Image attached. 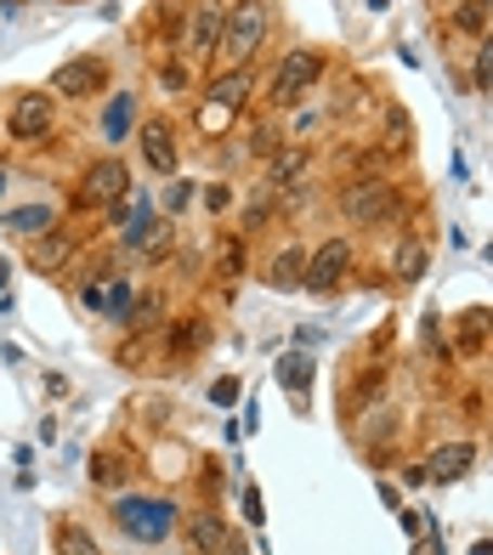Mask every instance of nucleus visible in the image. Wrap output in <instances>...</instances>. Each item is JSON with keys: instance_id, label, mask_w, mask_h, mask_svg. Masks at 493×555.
Wrapping results in <instances>:
<instances>
[{"instance_id": "obj_1", "label": "nucleus", "mask_w": 493, "mask_h": 555, "mask_svg": "<svg viewBox=\"0 0 493 555\" xmlns=\"http://www.w3.org/2000/svg\"><path fill=\"white\" fill-rule=\"evenodd\" d=\"M267 40V0H233L228 7V23H221V46L216 57H228L233 68H244Z\"/></svg>"}, {"instance_id": "obj_2", "label": "nucleus", "mask_w": 493, "mask_h": 555, "mask_svg": "<svg viewBox=\"0 0 493 555\" xmlns=\"http://www.w3.org/2000/svg\"><path fill=\"white\" fill-rule=\"evenodd\" d=\"M403 210V193L386 182V176H363V182H352L347 193H340V216L358 221V227H380Z\"/></svg>"}, {"instance_id": "obj_3", "label": "nucleus", "mask_w": 493, "mask_h": 555, "mask_svg": "<svg viewBox=\"0 0 493 555\" xmlns=\"http://www.w3.org/2000/svg\"><path fill=\"white\" fill-rule=\"evenodd\" d=\"M114 521L126 527L131 539L159 544L170 527H177V504H170V499H137V493H126V499L114 504Z\"/></svg>"}, {"instance_id": "obj_4", "label": "nucleus", "mask_w": 493, "mask_h": 555, "mask_svg": "<svg viewBox=\"0 0 493 555\" xmlns=\"http://www.w3.org/2000/svg\"><path fill=\"white\" fill-rule=\"evenodd\" d=\"M347 272H352V244L329 238V244H317V256H307V278H301V284L312 295H329V289H340V278H347Z\"/></svg>"}, {"instance_id": "obj_5", "label": "nucleus", "mask_w": 493, "mask_h": 555, "mask_svg": "<svg viewBox=\"0 0 493 555\" xmlns=\"http://www.w3.org/2000/svg\"><path fill=\"white\" fill-rule=\"evenodd\" d=\"M317 74H324V57H317V52H307V46H301V52H284V63H278V74H273V103L289 108L295 96L317 80Z\"/></svg>"}, {"instance_id": "obj_6", "label": "nucleus", "mask_w": 493, "mask_h": 555, "mask_svg": "<svg viewBox=\"0 0 493 555\" xmlns=\"http://www.w3.org/2000/svg\"><path fill=\"white\" fill-rule=\"evenodd\" d=\"M126 188H131L126 165H119V159H96V165L86 170V182H80V205H119V198H126Z\"/></svg>"}, {"instance_id": "obj_7", "label": "nucleus", "mask_w": 493, "mask_h": 555, "mask_svg": "<svg viewBox=\"0 0 493 555\" xmlns=\"http://www.w3.org/2000/svg\"><path fill=\"white\" fill-rule=\"evenodd\" d=\"M187 550H193V555H244L238 533H233L221 516H210V511L187 521Z\"/></svg>"}, {"instance_id": "obj_8", "label": "nucleus", "mask_w": 493, "mask_h": 555, "mask_svg": "<svg viewBox=\"0 0 493 555\" xmlns=\"http://www.w3.org/2000/svg\"><path fill=\"white\" fill-rule=\"evenodd\" d=\"M103 80H108V63L103 57H74V63H63L52 74V91L57 96H91Z\"/></svg>"}, {"instance_id": "obj_9", "label": "nucleus", "mask_w": 493, "mask_h": 555, "mask_svg": "<svg viewBox=\"0 0 493 555\" xmlns=\"http://www.w3.org/2000/svg\"><path fill=\"white\" fill-rule=\"evenodd\" d=\"M52 131V96H17L12 103V137H23V142H35V137H46Z\"/></svg>"}, {"instance_id": "obj_10", "label": "nucleus", "mask_w": 493, "mask_h": 555, "mask_svg": "<svg viewBox=\"0 0 493 555\" xmlns=\"http://www.w3.org/2000/svg\"><path fill=\"white\" fill-rule=\"evenodd\" d=\"M142 159L154 165L159 176L177 170V131H170V119H147L142 125Z\"/></svg>"}, {"instance_id": "obj_11", "label": "nucleus", "mask_w": 493, "mask_h": 555, "mask_svg": "<svg viewBox=\"0 0 493 555\" xmlns=\"http://www.w3.org/2000/svg\"><path fill=\"white\" fill-rule=\"evenodd\" d=\"M221 23H228V7L221 0H199V12H193V57H216L221 46Z\"/></svg>"}, {"instance_id": "obj_12", "label": "nucleus", "mask_w": 493, "mask_h": 555, "mask_svg": "<svg viewBox=\"0 0 493 555\" xmlns=\"http://www.w3.org/2000/svg\"><path fill=\"white\" fill-rule=\"evenodd\" d=\"M74 256V233H46L40 244H29V267L35 272H57Z\"/></svg>"}, {"instance_id": "obj_13", "label": "nucleus", "mask_w": 493, "mask_h": 555, "mask_svg": "<svg viewBox=\"0 0 493 555\" xmlns=\"http://www.w3.org/2000/svg\"><path fill=\"white\" fill-rule=\"evenodd\" d=\"M307 278V249H278L273 267H267V284L273 289H295Z\"/></svg>"}, {"instance_id": "obj_14", "label": "nucleus", "mask_w": 493, "mask_h": 555, "mask_svg": "<svg viewBox=\"0 0 493 555\" xmlns=\"http://www.w3.org/2000/svg\"><path fill=\"white\" fill-rule=\"evenodd\" d=\"M250 96V68H233V74H221V80L210 86V103H221V108H233L238 114V103Z\"/></svg>"}, {"instance_id": "obj_15", "label": "nucleus", "mask_w": 493, "mask_h": 555, "mask_svg": "<svg viewBox=\"0 0 493 555\" xmlns=\"http://www.w3.org/2000/svg\"><path fill=\"white\" fill-rule=\"evenodd\" d=\"M465 470H471V448L454 442V448H437V453H431V470H426V476L449 482V476H465Z\"/></svg>"}, {"instance_id": "obj_16", "label": "nucleus", "mask_w": 493, "mask_h": 555, "mask_svg": "<svg viewBox=\"0 0 493 555\" xmlns=\"http://www.w3.org/2000/svg\"><path fill=\"white\" fill-rule=\"evenodd\" d=\"M52 210H46V205H29V210H12L7 221H0V227H7V233H52Z\"/></svg>"}, {"instance_id": "obj_17", "label": "nucleus", "mask_w": 493, "mask_h": 555, "mask_svg": "<svg viewBox=\"0 0 493 555\" xmlns=\"http://www.w3.org/2000/svg\"><path fill=\"white\" fill-rule=\"evenodd\" d=\"M159 318H165V300H159V295H142L137 307L126 312V323H131V330H154Z\"/></svg>"}, {"instance_id": "obj_18", "label": "nucleus", "mask_w": 493, "mask_h": 555, "mask_svg": "<svg viewBox=\"0 0 493 555\" xmlns=\"http://www.w3.org/2000/svg\"><path fill=\"white\" fill-rule=\"evenodd\" d=\"M57 550H63V555H103V550H96V539L86 533V527H74V521L57 533Z\"/></svg>"}, {"instance_id": "obj_19", "label": "nucleus", "mask_w": 493, "mask_h": 555, "mask_svg": "<svg viewBox=\"0 0 493 555\" xmlns=\"http://www.w3.org/2000/svg\"><path fill=\"white\" fill-rule=\"evenodd\" d=\"M126 125H131V96H114V103H108V119H103L108 142H119V137H126Z\"/></svg>"}, {"instance_id": "obj_20", "label": "nucleus", "mask_w": 493, "mask_h": 555, "mask_svg": "<svg viewBox=\"0 0 493 555\" xmlns=\"http://www.w3.org/2000/svg\"><path fill=\"white\" fill-rule=\"evenodd\" d=\"M307 170V154H301V147H295V154H284L278 165H273V182H267V188H289L295 182V176H301Z\"/></svg>"}, {"instance_id": "obj_21", "label": "nucleus", "mask_w": 493, "mask_h": 555, "mask_svg": "<svg viewBox=\"0 0 493 555\" xmlns=\"http://www.w3.org/2000/svg\"><path fill=\"white\" fill-rule=\"evenodd\" d=\"M454 29H465V35H482V29H488V7H477V0H465V7L454 12Z\"/></svg>"}, {"instance_id": "obj_22", "label": "nucleus", "mask_w": 493, "mask_h": 555, "mask_svg": "<svg viewBox=\"0 0 493 555\" xmlns=\"http://www.w3.org/2000/svg\"><path fill=\"white\" fill-rule=\"evenodd\" d=\"M420 267H426V249L420 244H403L398 249V278H420Z\"/></svg>"}, {"instance_id": "obj_23", "label": "nucleus", "mask_w": 493, "mask_h": 555, "mask_svg": "<svg viewBox=\"0 0 493 555\" xmlns=\"http://www.w3.org/2000/svg\"><path fill=\"white\" fill-rule=\"evenodd\" d=\"M228 119H233V108H221V103H205V108H199V131H205V137H216V131H221V125H228Z\"/></svg>"}, {"instance_id": "obj_24", "label": "nucleus", "mask_w": 493, "mask_h": 555, "mask_svg": "<svg viewBox=\"0 0 493 555\" xmlns=\"http://www.w3.org/2000/svg\"><path fill=\"white\" fill-rule=\"evenodd\" d=\"M477 91H493V40L477 52Z\"/></svg>"}, {"instance_id": "obj_25", "label": "nucleus", "mask_w": 493, "mask_h": 555, "mask_svg": "<svg viewBox=\"0 0 493 555\" xmlns=\"http://www.w3.org/2000/svg\"><path fill=\"white\" fill-rule=\"evenodd\" d=\"M91 476H96V482H119V465H114V453H96Z\"/></svg>"}, {"instance_id": "obj_26", "label": "nucleus", "mask_w": 493, "mask_h": 555, "mask_svg": "<svg viewBox=\"0 0 493 555\" xmlns=\"http://www.w3.org/2000/svg\"><path fill=\"white\" fill-rule=\"evenodd\" d=\"M284 386H295V391L307 386V363H301V358H289V363H284Z\"/></svg>"}, {"instance_id": "obj_27", "label": "nucleus", "mask_w": 493, "mask_h": 555, "mask_svg": "<svg viewBox=\"0 0 493 555\" xmlns=\"http://www.w3.org/2000/svg\"><path fill=\"white\" fill-rule=\"evenodd\" d=\"M187 198H193V188H187V182H177V188H170V193H165V205H170V210H182V205H187Z\"/></svg>"}, {"instance_id": "obj_28", "label": "nucleus", "mask_w": 493, "mask_h": 555, "mask_svg": "<svg viewBox=\"0 0 493 555\" xmlns=\"http://www.w3.org/2000/svg\"><path fill=\"white\" fill-rule=\"evenodd\" d=\"M210 397H216V402H221V409H228V402H233V397H238V386H233V380H221V386H216V391H210Z\"/></svg>"}, {"instance_id": "obj_29", "label": "nucleus", "mask_w": 493, "mask_h": 555, "mask_svg": "<svg viewBox=\"0 0 493 555\" xmlns=\"http://www.w3.org/2000/svg\"><path fill=\"white\" fill-rule=\"evenodd\" d=\"M0 193H7V170H0Z\"/></svg>"}, {"instance_id": "obj_30", "label": "nucleus", "mask_w": 493, "mask_h": 555, "mask_svg": "<svg viewBox=\"0 0 493 555\" xmlns=\"http://www.w3.org/2000/svg\"><path fill=\"white\" fill-rule=\"evenodd\" d=\"M477 7H493V0H477Z\"/></svg>"}]
</instances>
